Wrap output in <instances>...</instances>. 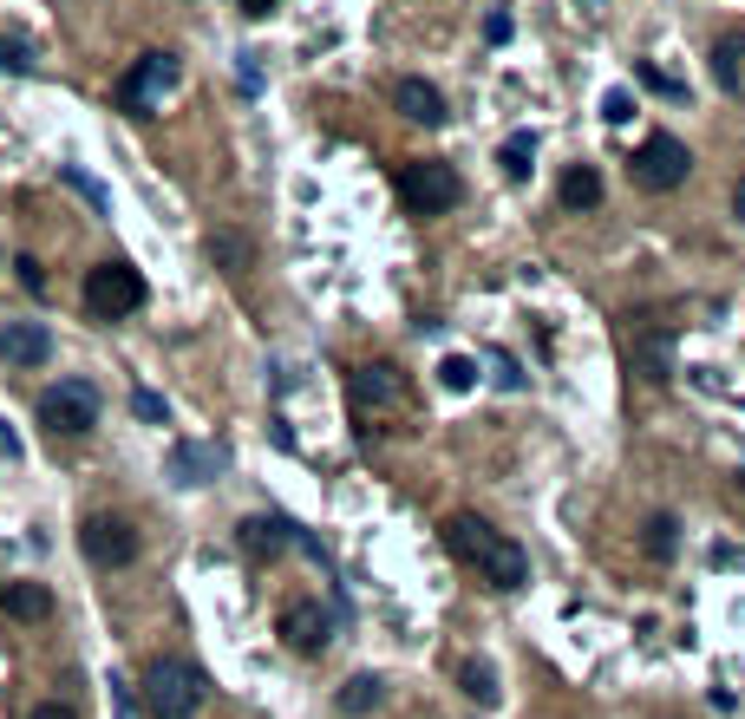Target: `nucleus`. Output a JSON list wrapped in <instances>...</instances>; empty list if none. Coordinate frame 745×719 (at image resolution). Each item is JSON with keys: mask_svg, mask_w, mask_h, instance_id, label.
<instances>
[{"mask_svg": "<svg viewBox=\"0 0 745 719\" xmlns=\"http://www.w3.org/2000/svg\"><path fill=\"white\" fill-rule=\"evenodd\" d=\"M484 40H491V46H504V40H511V13H504V7L484 20Z\"/></svg>", "mask_w": 745, "mask_h": 719, "instance_id": "obj_32", "label": "nucleus"}, {"mask_svg": "<svg viewBox=\"0 0 745 719\" xmlns=\"http://www.w3.org/2000/svg\"><path fill=\"white\" fill-rule=\"evenodd\" d=\"M269 7H275V0H242V13H255V20H262Z\"/></svg>", "mask_w": 745, "mask_h": 719, "instance_id": "obj_36", "label": "nucleus"}, {"mask_svg": "<svg viewBox=\"0 0 745 719\" xmlns=\"http://www.w3.org/2000/svg\"><path fill=\"white\" fill-rule=\"evenodd\" d=\"M458 687H464L478 707H497V700H504V687H497V667H491V660H464V667H458Z\"/></svg>", "mask_w": 745, "mask_h": 719, "instance_id": "obj_20", "label": "nucleus"}, {"mask_svg": "<svg viewBox=\"0 0 745 719\" xmlns=\"http://www.w3.org/2000/svg\"><path fill=\"white\" fill-rule=\"evenodd\" d=\"M78 550H85V563H98V570H125V563H138V530H132L125 517H85Z\"/></svg>", "mask_w": 745, "mask_h": 719, "instance_id": "obj_10", "label": "nucleus"}, {"mask_svg": "<svg viewBox=\"0 0 745 719\" xmlns=\"http://www.w3.org/2000/svg\"><path fill=\"white\" fill-rule=\"evenodd\" d=\"M497 164H504V177H511V184H523V177L536 170V132H511L504 150H497Z\"/></svg>", "mask_w": 745, "mask_h": 719, "instance_id": "obj_21", "label": "nucleus"}, {"mask_svg": "<svg viewBox=\"0 0 745 719\" xmlns=\"http://www.w3.org/2000/svg\"><path fill=\"white\" fill-rule=\"evenodd\" d=\"M439 386H445V393H471V386H478V366L464 354H451L445 366H439Z\"/></svg>", "mask_w": 745, "mask_h": 719, "instance_id": "obj_25", "label": "nucleus"}, {"mask_svg": "<svg viewBox=\"0 0 745 719\" xmlns=\"http://www.w3.org/2000/svg\"><path fill=\"white\" fill-rule=\"evenodd\" d=\"M0 359L7 366H46L53 359V334L40 321H7L0 327Z\"/></svg>", "mask_w": 745, "mask_h": 719, "instance_id": "obj_12", "label": "nucleus"}, {"mask_svg": "<svg viewBox=\"0 0 745 719\" xmlns=\"http://www.w3.org/2000/svg\"><path fill=\"white\" fill-rule=\"evenodd\" d=\"M334 635V622H327V608L314 602V595H295V602H282V642L295 647V654H321Z\"/></svg>", "mask_w": 745, "mask_h": 719, "instance_id": "obj_11", "label": "nucleus"}, {"mask_svg": "<svg viewBox=\"0 0 745 719\" xmlns=\"http://www.w3.org/2000/svg\"><path fill=\"white\" fill-rule=\"evenodd\" d=\"M628 321H634V314H628ZM628 359H634V373H641V379L668 386L673 373H680V366H673V327H668V321H654V314H641V321L628 327Z\"/></svg>", "mask_w": 745, "mask_h": 719, "instance_id": "obj_9", "label": "nucleus"}, {"mask_svg": "<svg viewBox=\"0 0 745 719\" xmlns=\"http://www.w3.org/2000/svg\"><path fill=\"white\" fill-rule=\"evenodd\" d=\"M33 719H78L73 707H60V700H46V707H33Z\"/></svg>", "mask_w": 745, "mask_h": 719, "instance_id": "obj_33", "label": "nucleus"}, {"mask_svg": "<svg viewBox=\"0 0 745 719\" xmlns=\"http://www.w3.org/2000/svg\"><path fill=\"white\" fill-rule=\"evenodd\" d=\"M399 197H406L412 216H445V210H458L464 184H458V170H451L445 157H419V164L399 170Z\"/></svg>", "mask_w": 745, "mask_h": 719, "instance_id": "obj_4", "label": "nucleus"}, {"mask_svg": "<svg viewBox=\"0 0 745 719\" xmlns=\"http://www.w3.org/2000/svg\"><path fill=\"white\" fill-rule=\"evenodd\" d=\"M132 413H138V419H150V426H164V419H170V406H164L150 386H138V393H132Z\"/></svg>", "mask_w": 745, "mask_h": 719, "instance_id": "obj_27", "label": "nucleus"}, {"mask_svg": "<svg viewBox=\"0 0 745 719\" xmlns=\"http://www.w3.org/2000/svg\"><path fill=\"white\" fill-rule=\"evenodd\" d=\"M0 72H33V53L20 40H0Z\"/></svg>", "mask_w": 745, "mask_h": 719, "instance_id": "obj_30", "label": "nucleus"}, {"mask_svg": "<svg viewBox=\"0 0 745 719\" xmlns=\"http://www.w3.org/2000/svg\"><path fill=\"white\" fill-rule=\"evenodd\" d=\"M217 471H223V451H217V445H190V438H183V445H170V478H177L183 491L210 484Z\"/></svg>", "mask_w": 745, "mask_h": 719, "instance_id": "obj_15", "label": "nucleus"}, {"mask_svg": "<svg viewBox=\"0 0 745 719\" xmlns=\"http://www.w3.org/2000/svg\"><path fill=\"white\" fill-rule=\"evenodd\" d=\"M491 366H497V386H504V393H517L523 386V366L511 354H491Z\"/></svg>", "mask_w": 745, "mask_h": 719, "instance_id": "obj_31", "label": "nucleus"}, {"mask_svg": "<svg viewBox=\"0 0 745 719\" xmlns=\"http://www.w3.org/2000/svg\"><path fill=\"white\" fill-rule=\"evenodd\" d=\"M85 308H92L98 321L138 314V308H145V275H138L132 262H98V269L85 275Z\"/></svg>", "mask_w": 745, "mask_h": 719, "instance_id": "obj_5", "label": "nucleus"}, {"mask_svg": "<svg viewBox=\"0 0 745 719\" xmlns=\"http://www.w3.org/2000/svg\"><path fill=\"white\" fill-rule=\"evenodd\" d=\"M628 170H634V184H641V190L668 197V190H680V184H686V170H693V150L673 138V132H654V138L634 150V164H628Z\"/></svg>", "mask_w": 745, "mask_h": 719, "instance_id": "obj_6", "label": "nucleus"}, {"mask_svg": "<svg viewBox=\"0 0 745 719\" xmlns=\"http://www.w3.org/2000/svg\"><path fill=\"white\" fill-rule=\"evenodd\" d=\"M596 204H601V170L596 164H576L563 177V210H596Z\"/></svg>", "mask_w": 745, "mask_h": 719, "instance_id": "obj_19", "label": "nucleus"}, {"mask_svg": "<svg viewBox=\"0 0 745 719\" xmlns=\"http://www.w3.org/2000/svg\"><path fill=\"white\" fill-rule=\"evenodd\" d=\"M379 700H386V680H379V674H354V680H347V687L334 694V707H340V713H347V719L372 713Z\"/></svg>", "mask_w": 745, "mask_h": 719, "instance_id": "obj_18", "label": "nucleus"}, {"mask_svg": "<svg viewBox=\"0 0 745 719\" xmlns=\"http://www.w3.org/2000/svg\"><path fill=\"white\" fill-rule=\"evenodd\" d=\"M589 7H601V0H589Z\"/></svg>", "mask_w": 745, "mask_h": 719, "instance_id": "obj_37", "label": "nucleus"}, {"mask_svg": "<svg viewBox=\"0 0 745 719\" xmlns=\"http://www.w3.org/2000/svg\"><path fill=\"white\" fill-rule=\"evenodd\" d=\"M445 550L458 556V563H471V570L484 575L497 595H517L523 582H529V550L511 543L504 530H491L484 517H471V510L445 517Z\"/></svg>", "mask_w": 745, "mask_h": 719, "instance_id": "obj_1", "label": "nucleus"}, {"mask_svg": "<svg viewBox=\"0 0 745 719\" xmlns=\"http://www.w3.org/2000/svg\"><path fill=\"white\" fill-rule=\"evenodd\" d=\"M40 426L46 438H85L98 426V386L92 379H60L40 393Z\"/></svg>", "mask_w": 745, "mask_h": 719, "instance_id": "obj_3", "label": "nucleus"}, {"mask_svg": "<svg viewBox=\"0 0 745 719\" xmlns=\"http://www.w3.org/2000/svg\"><path fill=\"white\" fill-rule=\"evenodd\" d=\"M641 550H648V556H654V563H673V550H680V523H673L668 510H661V517H648V523H641Z\"/></svg>", "mask_w": 745, "mask_h": 719, "instance_id": "obj_22", "label": "nucleus"}, {"mask_svg": "<svg viewBox=\"0 0 745 719\" xmlns=\"http://www.w3.org/2000/svg\"><path fill=\"white\" fill-rule=\"evenodd\" d=\"M0 451H7V465L20 458V438H13V426H7V419H0Z\"/></svg>", "mask_w": 745, "mask_h": 719, "instance_id": "obj_34", "label": "nucleus"}, {"mask_svg": "<svg viewBox=\"0 0 745 719\" xmlns=\"http://www.w3.org/2000/svg\"><path fill=\"white\" fill-rule=\"evenodd\" d=\"M392 105L412 118V125H445V92L432 85V79H392Z\"/></svg>", "mask_w": 745, "mask_h": 719, "instance_id": "obj_14", "label": "nucleus"}, {"mask_svg": "<svg viewBox=\"0 0 745 719\" xmlns=\"http://www.w3.org/2000/svg\"><path fill=\"white\" fill-rule=\"evenodd\" d=\"M60 177H66V184H73V190H78V197H85V204H92L98 216H112V190H105L98 177H85L78 164H60Z\"/></svg>", "mask_w": 745, "mask_h": 719, "instance_id": "obj_24", "label": "nucleus"}, {"mask_svg": "<svg viewBox=\"0 0 745 719\" xmlns=\"http://www.w3.org/2000/svg\"><path fill=\"white\" fill-rule=\"evenodd\" d=\"M210 700V680L197 660L183 654H157L145 667V713L150 719H197V707Z\"/></svg>", "mask_w": 745, "mask_h": 719, "instance_id": "obj_2", "label": "nucleus"}, {"mask_svg": "<svg viewBox=\"0 0 745 719\" xmlns=\"http://www.w3.org/2000/svg\"><path fill=\"white\" fill-rule=\"evenodd\" d=\"M295 543V523L288 517H242V556H255V563H275L282 550Z\"/></svg>", "mask_w": 745, "mask_h": 719, "instance_id": "obj_13", "label": "nucleus"}, {"mask_svg": "<svg viewBox=\"0 0 745 719\" xmlns=\"http://www.w3.org/2000/svg\"><path fill=\"white\" fill-rule=\"evenodd\" d=\"M634 79H641L648 92H661V98H686V85H680V79H668V72H661V66H648V60L634 66Z\"/></svg>", "mask_w": 745, "mask_h": 719, "instance_id": "obj_26", "label": "nucleus"}, {"mask_svg": "<svg viewBox=\"0 0 745 719\" xmlns=\"http://www.w3.org/2000/svg\"><path fill=\"white\" fill-rule=\"evenodd\" d=\"M177 79H183V60L177 53H145L138 66L118 79V105L145 118L150 105H164V92H177Z\"/></svg>", "mask_w": 745, "mask_h": 719, "instance_id": "obj_7", "label": "nucleus"}, {"mask_svg": "<svg viewBox=\"0 0 745 719\" xmlns=\"http://www.w3.org/2000/svg\"><path fill=\"white\" fill-rule=\"evenodd\" d=\"M210 262L229 269V275H249L255 269V242L242 229H210Z\"/></svg>", "mask_w": 745, "mask_h": 719, "instance_id": "obj_17", "label": "nucleus"}, {"mask_svg": "<svg viewBox=\"0 0 745 719\" xmlns=\"http://www.w3.org/2000/svg\"><path fill=\"white\" fill-rule=\"evenodd\" d=\"M53 588L46 582H0V622H46Z\"/></svg>", "mask_w": 745, "mask_h": 719, "instance_id": "obj_16", "label": "nucleus"}, {"mask_svg": "<svg viewBox=\"0 0 745 719\" xmlns=\"http://www.w3.org/2000/svg\"><path fill=\"white\" fill-rule=\"evenodd\" d=\"M733 216H739V222H745V177H739V184H733Z\"/></svg>", "mask_w": 745, "mask_h": 719, "instance_id": "obj_35", "label": "nucleus"}, {"mask_svg": "<svg viewBox=\"0 0 745 719\" xmlns=\"http://www.w3.org/2000/svg\"><path fill=\"white\" fill-rule=\"evenodd\" d=\"M412 406V386H406V373L399 366H360L354 373V413L360 419H386V413H406Z\"/></svg>", "mask_w": 745, "mask_h": 719, "instance_id": "obj_8", "label": "nucleus"}, {"mask_svg": "<svg viewBox=\"0 0 745 719\" xmlns=\"http://www.w3.org/2000/svg\"><path fill=\"white\" fill-rule=\"evenodd\" d=\"M739 484H745V471H739Z\"/></svg>", "mask_w": 745, "mask_h": 719, "instance_id": "obj_38", "label": "nucleus"}, {"mask_svg": "<svg viewBox=\"0 0 745 719\" xmlns=\"http://www.w3.org/2000/svg\"><path fill=\"white\" fill-rule=\"evenodd\" d=\"M601 118H608V125H628V118H634V98H628L621 85H615V92H601Z\"/></svg>", "mask_w": 745, "mask_h": 719, "instance_id": "obj_28", "label": "nucleus"}, {"mask_svg": "<svg viewBox=\"0 0 745 719\" xmlns=\"http://www.w3.org/2000/svg\"><path fill=\"white\" fill-rule=\"evenodd\" d=\"M739 60H745L739 40H720V46H713V79H720V92H739Z\"/></svg>", "mask_w": 745, "mask_h": 719, "instance_id": "obj_23", "label": "nucleus"}, {"mask_svg": "<svg viewBox=\"0 0 745 719\" xmlns=\"http://www.w3.org/2000/svg\"><path fill=\"white\" fill-rule=\"evenodd\" d=\"M13 269H20V288H27V294H46V269H40V256H13Z\"/></svg>", "mask_w": 745, "mask_h": 719, "instance_id": "obj_29", "label": "nucleus"}]
</instances>
